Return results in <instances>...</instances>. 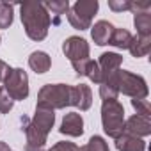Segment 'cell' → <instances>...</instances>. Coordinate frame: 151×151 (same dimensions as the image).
I'll list each match as a JSON object with an SVG mask.
<instances>
[{"mask_svg":"<svg viewBox=\"0 0 151 151\" xmlns=\"http://www.w3.org/2000/svg\"><path fill=\"white\" fill-rule=\"evenodd\" d=\"M20 18H22L25 34L32 41H43L48 36L52 18L41 2H23L20 6Z\"/></svg>","mask_w":151,"mask_h":151,"instance_id":"6da1fadb","label":"cell"},{"mask_svg":"<svg viewBox=\"0 0 151 151\" xmlns=\"http://www.w3.org/2000/svg\"><path fill=\"white\" fill-rule=\"evenodd\" d=\"M71 100V86L66 84H46L37 93V105L50 110H60L69 107Z\"/></svg>","mask_w":151,"mask_h":151,"instance_id":"7a4b0ae2","label":"cell"},{"mask_svg":"<svg viewBox=\"0 0 151 151\" xmlns=\"http://www.w3.org/2000/svg\"><path fill=\"white\" fill-rule=\"evenodd\" d=\"M101 124H103V132L112 139H117L123 133V130H124V107L117 100H110V101L101 103Z\"/></svg>","mask_w":151,"mask_h":151,"instance_id":"3957f363","label":"cell"},{"mask_svg":"<svg viewBox=\"0 0 151 151\" xmlns=\"http://www.w3.org/2000/svg\"><path fill=\"white\" fill-rule=\"evenodd\" d=\"M116 86L117 91L123 93L124 96H130L132 100H146L147 98V84L146 80L140 77V75H135L132 71H124L119 69L117 71V77H116Z\"/></svg>","mask_w":151,"mask_h":151,"instance_id":"277c9868","label":"cell"},{"mask_svg":"<svg viewBox=\"0 0 151 151\" xmlns=\"http://www.w3.org/2000/svg\"><path fill=\"white\" fill-rule=\"evenodd\" d=\"M4 89L13 101H23L29 96V75L22 68H11L4 78Z\"/></svg>","mask_w":151,"mask_h":151,"instance_id":"5b68a950","label":"cell"},{"mask_svg":"<svg viewBox=\"0 0 151 151\" xmlns=\"http://www.w3.org/2000/svg\"><path fill=\"white\" fill-rule=\"evenodd\" d=\"M62 52L71 60V64H75V62H80V60H87L91 48H89V43L84 37L71 36L62 43Z\"/></svg>","mask_w":151,"mask_h":151,"instance_id":"8992f818","label":"cell"},{"mask_svg":"<svg viewBox=\"0 0 151 151\" xmlns=\"http://www.w3.org/2000/svg\"><path fill=\"white\" fill-rule=\"evenodd\" d=\"M121 64H123V55H119L116 52H105V53L100 55L98 68H100V73H101V84L114 77L121 69Z\"/></svg>","mask_w":151,"mask_h":151,"instance_id":"52a82bcc","label":"cell"},{"mask_svg":"<svg viewBox=\"0 0 151 151\" xmlns=\"http://www.w3.org/2000/svg\"><path fill=\"white\" fill-rule=\"evenodd\" d=\"M93 105V91L89 86L86 84H78V86H71V100H69V107H77L82 112L89 110Z\"/></svg>","mask_w":151,"mask_h":151,"instance_id":"ba28073f","label":"cell"},{"mask_svg":"<svg viewBox=\"0 0 151 151\" xmlns=\"http://www.w3.org/2000/svg\"><path fill=\"white\" fill-rule=\"evenodd\" d=\"M123 132L130 133L133 137H139V139L147 137L151 133V121H149V117H142V116L135 114V116H132L124 121V130Z\"/></svg>","mask_w":151,"mask_h":151,"instance_id":"9c48e42d","label":"cell"},{"mask_svg":"<svg viewBox=\"0 0 151 151\" xmlns=\"http://www.w3.org/2000/svg\"><path fill=\"white\" fill-rule=\"evenodd\" d=\"M59 132L62 135H69V137H80L84 133V119H82V116L78 112H68L62 117Z\"/></svg>","mask_w":151,"mask_h":151,"instance_id":"30bf717a","label":"cell"},{"mask_svg":"<svg viewBox=\"0 0 151 151\" xmlns=\"http://www.w3.org/2000/svg\"><path fill=\"white\" fill-rule=\"evenodd\" d=\"M22 130L25 132V137H27V146L30 147H43L46 144V139H48V133H45L43 130H39L37 126H34L30 123L29 117H22Z\"/></svg>","mask_w":151,"mask_h":151,"instance_id":"8fae6325","label":"cell"},{"mask_svg":"<svg viewBox=\"0 0 151 151\" xmlns=\"http://www.w3.org/2000/svg\"><path fill=\"white\" fill-rule=\"evenodd\" d=\"M114 25L107 20H100L94 23V27H91V37L93 41L98 45V46H105L110 43V37H112V32H114Z\"/></svg>","mask_w":151,"mask_h":151,"instance_id":"7c38bea8","label":"cell"},{"mask_svg":"<svg viewBox=\"0 0 151 151\" xmlns=\"http://www.w3.org/2000/svg\"><path fill=\"white\" fill-rule=\"evenodd\" d=\"M30 123H32L34 126H37L39 130H43L45 133H50V130H52L53 124H55V114H53V110H50V109L36 107V112H34V117L30 119Z\"/></svg>","mask_w":151,"mask_h":151,"instance_id":"4fadbf2b","label":"cell"},{"mask_svg":"<svg viewBox=\"0 0 151 151\" xmlns=\"http://www.w3.org/2000/svg\"><path fill=\"white\" fill-rule=\"evenodd\" d=\"M98 7H100L98 0H78L73 4V7H69V11H73L86 22H93V16L98 13Z\"/></svg>","mask_w":151,"mask_h":151,"instance_id":"5bb4252c","label":"cell"},{"mask_svg":"<svg viewBox=\"0 0 151 151\" xmlns=\"http://www.w3.org/2000/svg\"><path fill=\"white\" fill-rule=\"evenodd\" d=\"M116 147L119 151H146V142L139 137H133V135L123 132L116 139Z\"/></svg>","mask_w":151,"mask_h":151,"instance_id":"9a60e30c","label":"cell"},{"mask_svg":"<svg viewBox=\"0 0 151 151\" xmlns=\"http://www.w3.org/2000/svg\"><path fill=\"white\" fill-rule=\"evenodd\" d=\"M29 66H30L32 71H36L37 75H41V73H46V71L52 68V59H50V55H48L46 52L37 50V52H32V53H30V57H29Z\"/></svg>","mask_w":151,"mask_h":151,"instance_id":"2e32d148","label":"cell"},{"mask_svg":"<svg viewBox=\"0 0 151 151\" xmlns=\"http://www.w3.org/2000/svg\"><path fill=\"white\" fill-rule=\"evenodd\" d=\"M149 48H151V36H137L132 39V45L128 50L135 59H140L149 53Z\"/></svg>","mask_w":151,"mask_h":151,"instance_id":"e0dca14e","label":"cell"},{"mask_svg":"<svg viewBox=\"0 0 151 151\" xmlns=\"http://www.w3.org/2000/svg\"><path fill=\"white\" fill-rule=\"evenodd\" d=\"M133 25L137 29V36H151V13H135Z\"/></svg>","mask_w":151,"mask_h":151,"instance_id":"ac0fdd59","label":"cell"},{"mask_svg":"<svg viewBox=\"0 0 151 151\" xmlns=\"http://www.w3.org/2000/svg\"><path fill=\"white\" fill-rule=\"evenodd\" d=\"M132 39L133 36L126 30V29H114L112 32V37H110V43L114 48H121V50H128L130 45H132Z\"/></svg>","mask_w":151,"mask_h":151,"instance_id":"d6986e66","label":"cell"},{"mask_svg":"<svg viewBox=\"0 0 151 151\" xmlns=\"http://www.w3.org/2000/svg\"><path fill=\"white\" fill-rule=\"evenodd\" d=\"M116 77H117V73L114 75L112 78H109L107 82L100 84V96H101V100H103V101L117 100L119 91H117V86H116Z\"/></svg>","mask_w":151,"mask_h":151,"instance_id":"ffe728a7","label":"cell"},{"mask_svg":"<svg viewBox=\"0 0 151 151\" xmlns=\"http://www.w3.org/2000/svg\"><path fill=\"white\" fill-rule=\"evenodd\" d=\"M45 7H46V11L50 9L57 18L52 22L53 25H59L60 23V16L62 14H68V11H69V2L68 0H57V2H46V4H43Z\"/></svg>","mask_w":151,"mask_h":151,"instance_id":"44dd1931","label":"cell"},{"mask_svg":"<svg viewBox=\"0 0 151 151\" xmlns=\"http://www.w3.org/2000/svg\"><path fill=\"white\" fill-rule=\"evenodd\" d=\"M13 7L14 6L9 2H0V29H9L13 25V20H14Z\"/></svg>","mask_w":151,"mask_h":151,"instance_id":"7402d4cb","label":"cell"},{"mask_svg":"<svg viewBox=\"0 0 151 151\" xmlns=\"http://www.w3.org/2000/svg\"><path fill=\"white\" fill-rule=\"evenodd\" d=\"M84 77H87L94 84H101V73H100V68H98V62L96 60H91L89 59V62L86 66V71H84Z\"/></svg>","mask_w":151,"mask_h":151,"instance_id":"603a6c76","label":"cell"},{"mask_svg":"<svg viewBox=\"0 0 151 151\" xmlns=\"http://www.w3.org/2000/svg\"><path fill=\"white\" fill-rule=\"evenodd\" d=\"M132 107L135 109L137 116H142V117H149L151 116V105L147 100H132Z\"/></svg>","mask_w":151,"mask_h":151,"instance_id":"cb8c5ba5","label":"cell"},{"mask_svg":"<svg viewBox=\"0 0 151 151\" xmlns=\"http://www.w3.org/2000/svg\"><path fill=\"white\" fill-rule=\"evenodd\" d=\"M13 107H14L13 98L6 93L4 87H0V112H2V114H9L13 110Z\"/></svg>","mask_w":151,"mask_h":151,"instance_id":"d4e9b609","label":"cell"},{"mask_svg":"<svg viewBox=\"0 0 151 151\" xmlns=\"http://www.w3.org/2000/svg\"><path fill=\"white\" fill-rule=\"evenodd\" d=\"M87 147H89L91 151H110V149H109V144H107L105 139L100 137V135H93V137L89 139V142H87Z\"/></svg>","mask_w":151,"mask_h":151,"instance_id":"484cf974","label":"cell"},{"mask_svg":"<svg viewBox=\"0 0 151 151\" xmlns=\"http://www.w3.org/2000/svg\"><path fill=\"white\" fill-rule=\"evenodd\" d=\"M130 6H132L130 0H109V9H112L114 13L130 11Z\"/></svg>","mask_w":151,"mask_h":151,"instance_id":"4316f807","label":"cell"},{"mask_svg":"<svg viewBox=\"0 0 151 151\" xmlns=\"http://www.w3.org/2000/svg\"><path fill=\"white\" fill-rule=\"evenodd\" d=\"M48 151H78V146L73 142H68V140H60V142L53 144Z\"/></svg>","mask_w":151,"mask_h":151,"instance_id":"83f0119b","label":"cell"},{"mask_svg":"<svg viewBox=\"0 0 151 151\" xmlns=\"http://www.w3.org/2000/svg\"><path fill=\"white\" fill-rule=\"evenodd\" d=\"M9 69H11V68H9V66H7V64L2 60V59H0V82H4V78L7 77Z\"/></svg>","mask_w":151,"mask_h":151,"instance_id":"f1b7e54d","label":"cell"},{"mask_svg":"<svg viewBox=\"0 0 151 151\" xmlns=\"http://www.w3.org/2000/svg\"><path fill=\"white\" fill-rule=\"evenodd\" d=\"M0 151H11V149H9V146H7V142L0 140Z\"/></svg>","mask_w":151,"mask_h":151,"instance_id":"f546056e","label":"cell"},{"mask_svg":"<svg viewBox=\"0 0 151 151\" xmlns=\"http://www.w3.org/2000/svg\"><path fill=\"white\" fill-rule=\"evenodd\" d=\"M25 151H45L43 147H30V146H25Z\"/></svg>","mask_w":151,"mask_h":151,"instance_id":"4dcf8cb0","label":"cell"},{"mask_svg":"<svg viewBox=\"0 0 151 151\" xmlns=\"http://www.w3.org/2000/svg\"><path fill=\"white\" fill-rule=\"evenodd\" d=\"M78 151H91V149H89V147H87V144H86V146H82V147H78Z\"/></svg>","mask_w":151,"mask_h":151,"instance_id":"1f68e13d","label":"cell"},{"mask_svg":"<svg viewBox=\"0 0 151 151\" xmlns=\"http://www.w3.org/2000/svg\"><path fill=\"white\" fill-rule=\"evenodd\" d=\"M0 41H2V37H0Z\"/></svg>","mask_w":151,"mask_h":151,"instance_id":"d6a6232c","label":"cell"}]
</instances>
